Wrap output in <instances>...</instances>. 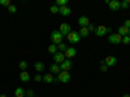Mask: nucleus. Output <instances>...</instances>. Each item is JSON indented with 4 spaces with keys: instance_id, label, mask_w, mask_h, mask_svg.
I'll return each instance as SVG.
<instances>
[{
    "instance_id": "obj_13",
    "label": "nucleus",
    "mask_w": 130,
    "mask_h": 97,
    "mask_svg": "<svg viewBox=\"0 0 130 97\" xmlns=\"http://www.w3.org/2000/svg\"><path fill=\"white\" fill-rule=\"evenodd\" d=\"M78 25H79L81 27H87V26L90 25V19L86 17V16H82V17L78 18Z\"/></svg>"
},
{
    "instance_id": "obj_30",
    "label": "nucleus",
    "mask_w": 130,
    "mask_h": 97,
    "mask_svg": "<svg viewBox=\"0 0 130 97\" xmlns=\"http://www.w3.org/2000/svg\"><path fill=\"white\" fill-rule=\"evenodd\" d=\"M0 5H3V7H9V5H10V2H9V0H0Z\"/></svg>"
},
{
    "instance_id": "obj_32",
    "label": "nucleus",
    "mask_w": 130,
    "mask_h": 97,
    "mask_svg": "<svg viewBox=\"0 0 130 97\" xmlns=\"http://www.w3.org/2000/svg\"><path fill=\"white\" fill-rule=\"evenodd\" d=\"M34 80H35V82H42V80H43V77H42L40 74H37L35 77H34Z\"/></svg>"
},
{
    "instance_id": "obj_27",
    "label": "nucleus",
    "mask_w": 130,
    "mask_h": 97,
    "mask_svg": "<svg viewBox=\"0 0 130 97\" xmlns=\"http://www.w3.org/2000/svg\"><path fill=\"white\" fill-rule=\"evenodd\" d=\"M130 7V0H124V2L121 3V8H129Z\"/></svg>"
},
{
    "instance_id": "obj_8",
    "label": "nucleus",
    "mask_w": 130,
    "mask_h": 97,
    "mask_svg": "<svg viewBox=\"0 0 130 97\" xmlns=\"http://www.w3.org/2000/svg\"><path fill=\"white\" fill-rule=\"evenodd\" d=\"M59 31L61 32V34H62L64 36H67V35L69 34V32L72 31V27H70V25H69V23H61V25H60Z\"/></svg>"
},
{
    "instance_id": "obj_33",
    "label": "nucleus",
    "mask_w": 130,
    "mask_h": 97,
    "mask_svg": "<svg viewBox=\"0 0 130 97\" xmlns=\"http://www.w3.org/2000/svg\"><path fill=\"white\" fill-rule=\"evenodd\" d=\"M87 30H89V31H95V26H94L92 23H90V25L87 26Z\"/></svg>"
},
{
    "instance_id": "obj_24",
    "label": "nucleus",
    "mask_w": 130,
    "mask_h": 97,
    "mask_svg": "<svg viewBox=\"0 0 130 97\" xmlns=\"http://www.w3.org/2000/svg\"><path fill=\"white\" fill-rule=\"evenodd\" d=\"M18 66H20L21 71H26V67H27V62H26V61H21Z\"/></svg>"
},
{
    "instance_id": "obj_19",
    "label": "nucleus",
    "mask_w": 130,
    "mask_h": 97,
    "mask_svg": "<svg viewBox=\"0 0 130 97\" xmlns=\"http://www.w3.org/2000/svg\"><path fill=\"white\" fill-rule=\"evenodd\" d=\"M78 34L81 38H87L90 35V31L87 30V27H81V30L78 31Z\"/></svg>"
},
{
    "instance_id": "obj_17",
    "label": "nucleus",
    "mask_w": 130,
    "mask_h": 97,
    "mask_svg": "<svg viewBox=\"0 0 130 97\" xmlns=\"http://www.w3.org/2000/svg\"><path fill=\"white\" fill-rule=\"evenodd\" d=\"M117 34H118V35H121V36H126V35L129 34V29L125 27V26L122 25V26H120V27L117 29Z\"/></svg>"
},
{
    "instance_id": "obj_16",
    "label": "nucleus",
    "mask_w": 130,
    "mask_h": 97,
    "mask_svg": "<svg viewBox=\"0 0 130 97\" xmlns=\"http://www.w3.org/2000/svg\"><path fill=\"white\" fill-rule=\"evenodd\" d=\"M50 71H51V74L52 72H55V74H60L61 72V69H60V65L59 63H52L51 66H50Z\"/></svg>"
},
{
    "instance_id": "obj_15",
    "label": "nucleus",
    "mask_w": 130,
    "mask_h": 97,
    "mask_svg": "<svg viewBox=\"0 0 130 97\" xmlns=\"http://www.w3.org/2000/svg\"><path fill=\"white\" fill-rule=\"evenodd\" d=\"M30 74L27 72V71H21L20 72V80L21 82H25V83H27V82H30Z\"/></svg>"
},
{
    "instance_id": "obj_1",
    "label": "nucleus",
    "mask_w": 130,
    "mask_h": 97,
    "mask_svg": "<svg viewBox=\"0 0 130 97\" xmlns=\"http://www.w3.org/2000/svg\"><path fill=\"white\" fill-rule=\"evenodd\" d=\"M51 40H52V44L59 45L60 43H62V40H64V35L59 30H55V31H52V34H51Z\"/></svg>"
},
{
    "instance_id": "obj_21",
    "label": "nucleus",
    "mask_w": 130,
    "mask_h": 97,
    "mask_svg": "<svg viewBox=\"0 0 130 97\" xmlns=\"http://www.w3.org/2000/svg\"><path fill=\"white\" fill-rule=\"evenodd\" d=\"M48 52L51 53L52 56L55 55V53H57V52H59V49H57V45H56V44H51V45L48 47Z\"/></svg>"
},
{
    "instance_id": "obj_12",
    "label": "nucleus",
    "mask_w": 130,
    "mask_h": 97,
    "mask_svg": "<svg viewBox=\"0 0 130 97\" xmlns=\"http://www.w3.org/2000/svg\"><path fill=\"white\" fill-rule=\"evenodd\" d=\"M59 13H60L61 16H64V17H68V16H70V13H72V9H70L68 5L60 7V8H59Z\"/></svg>"
},
{
    "instance_id": "obj_6",
    "label": "nucleus",
    "mask_w": 130,
    "mask_h": 97,
    "mask_svg": "<svg viewBox=\"0 0 130 97\" xmlns=\"http://www.w3.org/2000/svg\"><path fill=\"white\" fill-rule=\"evenodd\" d=\"M72 67H73V62H72V60H68V58H67L64 62L60 63V69H61V71H69Z\"/></svg>"
},
{
    "instance_id": "obj_23",
    "label": "nucleus",
    "mask_w": 130,
    "mask_h": 97,
    "mask_svg": "<svg viewBox=\"0 0 130 97\" xmlns=\"http://www.w3.org/2000/svg\"><path fill=\"white\" fill-rule=\"evenodd\" d=\"M67 4H68V0H57V2H56V4H55V5L60 8V7H65V5H67Z\"/></svg>"
},
{
    "instance_id": "obj_35",
    "label": "nucleus",
    "mask_w": 130,
    "mask_h": 97,
    "mask_svg": "<svg viewBox=\"0 0 130 97\" xmlns=\"http://www.w3.org/2000/svg\"><path fill=\"white\" fill-rule=\"evenodd\" d=\"M0 97H7V94H0Z\"/></svg>"
},
{
    "instance_id": "obj_5",
    "label": "nucleus",
    "mask_w": 130,
    "mask_h": 97,
    "mask_svg": "<svg viewBox=\"0 0 130 97\" xmlns=\"http://www.w3.org/2000/svg\"><path fill=\"white\" fill-rule=\"evenodd\" d=\"M104 63L107 65L108 67H113V66H116V63H117V57H115V56H107L104 58Z\"/></svg>"
},
{
    "instance_id": "obj_25",
    "label": "nucleus",
    "mask_w": 130,
    "mask_h": 97,
    "mask_svg": "<svg viewBox=\"0 0 130 97\" xmlns=\"http://www.w3.org/2000/svg\"><path fill=\"white\" fill-rule=\"evenodd\" d=\"M50 12H51L52 14H56V13H59V7H56V5H52V7L50 8Z\"/></svg>"
},
{
    "instance_id": "obj_34",
    "label": "nucleus",
    "mask_w": 130,
    "mask_h": 97,
    "mask_svg": "<svg viewBox=\"0 0 130 97\" xmlns=\"http://www.w3.org/2000/svg\"><path fill=\"white\" fill-rule=\"evenodd\" d=\"M124 26L127 27V29H130V19H126V21H125V22H124Z\"/></svg>"
},
{
    "instance_id": "obj_26",
    "label": "nucleus",
    "mask_w": 130,
    "mask_h": 97,
    "mask_svg": "<svg viewBox=\"0 0 130 97\" xmlns=\"http://www.w3.org/2000/svg\"><path fill=\"white\" fill-rule=\"evenodd\" d=\"M8 12H9V13H16V12H17L16 5H12V4H10V5L8 7Z\"/></svg>"
},
{
    "instance_id": "obj_9",
    "label": "nucleus",
    "mask_w": 130,
    "mask_h": 97,
    "mask_svg": "<svg viewBox=\"0 0 130 97\" xmlns=\"http://www.w3.org/2000/svg\"><path fill=\"white\" fill-rule=\"evenodd\" d=\"M64 55H65V57H67L68 60H70V58L75 57V55H77V51H75V48H73V47H68V49L64 52Z\"/></svg>"
},
{
    "instance_id": "obj_22",
    "label": "nucleus",
    "mask_w": 130,
    "mask_h": 97,
    "mask_svg": "<svg viewBox=\"0 0 130 97\" xmlns=\"http://www.w3.org/2000/svg\"><path fill=\"white\" fill-rule=\"evenodd\" d=\"M57 49H59V52H62V53H64L65 51H67V49H68V45H67V44H65V43H64V41H62V43H60V44L57 45Z\"/></svg>"
},
{
    "instance_id": "obj_37",
    "label": "nucleus",
    "mask_w": 130,
    "mask_h": 97,
    "mask_svg": "<svg viewBox=\"0 0 130 97\" xmlns=\"http://www.w3.org/2000/svg\"><path fill=\"white\" fill-rule=\"evenodd\" d=\"M127 35H129V38H130V29H129V34H127Z\"/></svg>"
},
{
    "instance_id": "obj_10",
    "label": "nucleus",
    "mask_w": 130,
    "mask_h": 97,
    "mask_svg": "<svg viewBox=\"0 0 130 97\" xmlns=\"http://www.w3.org/2000/svg\"><path fill=\"white\" fill-rule=\"evenodd\" d=\"M65 61V55L62 52H57V53H55V55H53V62L55 63H61V62H64Z\"/></svg>"
},
{
    "instance_id": "obj_20",
    "label": "nucleus",
    "mask_w": 130,
    "mask_h": 97,
    "mask_svg": "<svg viewBox=\"0 0 130 97\" xmlns=\"http://www.w3.org/2000/svg\"><path fill=\"white\" fill-rule=\"evenodd\" d=\"M25 96V91L21 88V87H18V88H16V91H14V97H24Z\"/></svg>"
},
{
    "instance_id": "obj_3",
    "label": "nucleus",
    "mask_w": 130,
    "mask_h": 97,
    "mask_svg": "<svg viewBox=\"0 0 130 97\" xmlns=\"http://www.w3.org/2000/svg\"><path fill=\"white\" fill-rule=\"evenodd\" d=\"M56 78H57V82H60V83H68L70 80V74H69V71H61Z\"/></svg>"
},
{
    "instance_id": "obj_4",
    "label": "nucleus",
    "mask_w": 130,
    "mask_h": 97,
    "mask_svg": "<svg viewBox=\"0 0 130 97\" xmlns=\"http://www.w3.org/2000/svg\"><path fill=\"white\" fill-rule=\"evenodd\" d=\"M108 41H109L111 44H120V43H122V36L118 35L117 32L116 34H111L109 38H108Z\"/></svg>"
},
{
    "instance_id": "obj_7",
    "label": "nucleus",
    "mask_w": 130,
    "mask_h": 97,
    "mask_svg": "<svg viewBox=\"0 0 130 97\" xmlns=\"http://www.w3.org/2000/svg\"><path fill=\"white\" fill-rule=\"evenodd\" d=\"M43 82L47 83V84H51V83H55V82H57V78L53 77V74L47 72V74L43 75Z\"/></svg>"
},
{
    "instance_id": "obj_31",
    "label": "nucleus",
    "mask_w": 130,
    "mask_h": 97,
    "mask_svg": "<svg viewBox=\"0 0 130 97\" xmlns=\"http://www.w3.org/2000/svg\"><path fill=\"white\" fill-rule=\"evenodd\" d=\"M122 43L124 44H130V38H129V35H126V36H122Z\"/></svg>"
},
{
    "instance_id": "obj_36",
    "label": "nucleus",
    "mask_w": 130,
    "mask_h": 97,
    "mask_svg": "<svg viewBox=\"0 0 130 97\" xmlns=\"http://www.w3.org/2000/svg\"><path fill=\"white\" fill-rule=\"evenodd\" d=\"M124 97H130V94H125V96H124Z\"/></svg>"
},
{
    "instance_id": "obj_28",
    "label": "nucleus",
    "mask_w": 130,
    "mask_h": 97,
    "mask_svg": "<svg viewBox=\"0 0 130 97\" xmlns=\"http://www.w3.org/2000/svg\"><path fill=\"white\" fill-rule=\"evenodd\" d=\"M25 96H26V97H35L34 91H32V89H27V91L25 92Z\"/></svg>"
},
{
    "instance_id": "obj_29",
    "label": "nucleus",
    "mask_w": 130,
    "mask_h": 97,
    "mask_svg": "<svg viewBox=\"0 0 130 97\" xmlns=\"http://www.w3.org/2000/svg\"><path fill=\"white\" fill-rule=\"evenodd\" d=\"M100 70H102V71H107V70H108V66L104 63V60L100 61Z\"/></svg>"
},
{
    "instance_id": "obj_14",
    "label": "nucleus",
    "mask_w": 130,
    "mask_h": 97,
    "mask_svg": "<svg viewBox=\"0 0 130 97\" xmlns=\"http://www.w3.org/2000/svg\"><path fill=\"white\" fill-rule=\"evenodd\" d=\"M108 5H109L111 10H118V9L121 8V3L118 2V0H111Z\"/></svg>"
},
{
    "instance_id": "obj_11",
    "label": "nucleus",
    "mask_w": 130,
    "mask_h": 97,
    "mask_svg": "<svg viewBox=\"0 0 130 97\" xmlns=\"http://www.w3.org/2000/svg\"><path fill=\"white\" fill-rule=\"evenodd\" d=\"M95 34H96V36H104L105 34H107V27L105 26H103V25H100V26H98V27H95Z\"/></svg>"
},
{
    "instance_id": "obj_18",
    "label": "nucleus",
    "mask_w": 130,
    "mask_h": 97,
    "mask_svg": "<svg viewBox=\"0 0 130 97\" xmlns=\"http://www.w3.org/2000/svg\"><path fill=\"white\" fill-rule=\"evenodd\" d=\"M34 69L38 71V72H42V71H44V63L43 62H40V61H38V62H35L34 63Z\"/></svg>"
},
{
    "instance_id": "obj_39",
    "label": "nucleus",
    "mask_w": 130,
    "mask_h": 97,
    "mask_svg": "<svg viewBox=\"0 0 130 97\" xmlns=\"http://www.w3.org/2000/svg\"><path fill=\"white\" fill-rule=\"evenodd\" d=\"M25 97H26V96H25Z\"/></svg>"
},
{
    "instance_id": "obj_2",
    "label": "nucleus",
    "mask_w": 130,
    "mask_h": 97,
    "mask_svg": "<svg viewBox=\"0 0 130 97\" xmlns=\"http://www.w3.org/2000/svg\"><path fill=\"white\" fill-rule=\"evenodd\" d=\"M67 39H68V41L70 43V44H77V43H79V40H81V36L78 34V31H70L67 35Z\"/></svg>"
},
{
    "instance_id": "obj_38",
    "label": "nucleus",
    "mask_w": 130,
    "mask_h": 97,
    "mask_svg": "<svg viewBox=\"0 0 130 97\" xmlns=\"http://www.w3.org/2000/svg\"><path fill=\"white\" fill-rule=\"evenodd\" d=\"M13 97H14V96H13Z\"/></svg>"
}]
</instances>
